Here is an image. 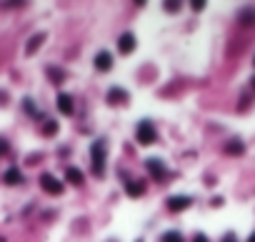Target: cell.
<instances>
[{"label":"cell","instance_id":"cell-1","mask_svg":"<svg viewBox=\"0 0 255 242\" xmlns=\"http://www.w3.org/2000/svg\"><path fill=\"white\" fill-rule=\"evenodd\" d=\"M135 140L140 145H153L158 140V133H155V125L150 120H140L138 127H135Z\"/></svg>","mask_w":255,"mask_h":242},{"label":"cell","instance_id":"cell-17","mask_svg":"<svg viewBox=\"0 0 255 242\" xmlns=\"http://www.w3.org/2000/svg\"><path fill=\"white\" fill-rule=\"evenodd\" d=\"M163 242H183V235L175 232V230H170V232L163 235Z\"/></svg>","mask_w":255,"mask_h":242},{"label":"cell","instance_id":"cell-8","mask_svg":"<svg viewBox=\"0 0 255 242\" xmlns=\"http://www.w3.org/2000/svg\"><path fill=\"white\" fill-rule=\"evenodd\" d=\"M58 110H60L63 115H73L75 107H73V98H70L68 93H60V95H58Z\"/></svg>","mask_w":255,"mask_h":242},{"label":"cell","instance_id":"cell-20","mask_svg":"<svg viewBox=\"0 0 255 242\" xmlns=\"http://www.w3.org/2000/svg\"><path fill=\"white\" fill-rule=\"evenodd\" d=\"M165 10L168 13H175V10H180V3H173V0H170V3H165Z\"/></svg>","mask_w":255,"mask_h":242},{"label":"cell","instance_id":"cell-2","mask_svg":"<svg viewBox=\"0 0 255 242\" xmlns=\"http://www.w3.org/2000/svg\"><path fill=\"white\" fill-rule=\"evenodd\" d=\"M90 155H93V172L98 175V178H103L105 175V140L93 142Z\"/></svg>","mask_w":255,"mask_h":242},{"label":"cell","instance_id":"cell-27","mask_svg":"<svg viewBox=\"0 0 255 242\" xmlns=\"http://www.w3.org/2000/svg\"><path fill=\"white\" fill-rule=\"evenodd\" d=\"M138 242H143V240H138Z\"/></svg>","mask_w":255,"mask_h":242},{"label":"cell","instance_id":"cell-4","mask_svg":"<svg viewBox=\"0 0 255 242\" xmlns=\"http://www.w3.org/2000/svg\"><path fill=\"white\" fill-rule=\"evenodd\" d=\"M118 50H120L123 55H130V53L135 50V35H133V33H123V35L118 38Z\"/></svg>","mask_w":255,"mask_h":242},{"label":"cell","instance_id":"cell-6","mask_svg":"<svg viewBox=\"0 0 255 242\" xmlns=\"http://www.w3.org/2000/svg\"><path fill=\"white\" fill-rule=\"evenodd\" d=\"M95 68H98V73H108L110 68H113V55L110 53H98L95 55Z\"/></svg>","mask_w":255,"mask_h":242},{"label":"cell","instance_id":"cell-16","mask_svg":"<svg viewBox=\"0 0 255 242\" xmlns=\"http://www.w3.org/2000/svg\"><path fill=\"white\" fill-rule=\"evenodd\" d=\"M55 133H58V122H55V120H45V125H42V135L50 138V135H55Z\"/></svg>","mask_w":255,"mask_h":242},{"label":"cell","instance_id":"cell-15","mask_svg":"<svg viewBox=\"0 0 255 242\" xmlns=\"http://www.w3.org/2000/svg\"><path fill=\"white\" fill-rule=\"evenodd\" d=\"M23 107L28 110V115H30V118H38V120H42V113H40V110H38V107H35L30 100H23Z\"/></svg>","mask_w":255,"mask_h":242},{"label":"cell","instance_id":"cell-7","mask_svg":"<svg viewBox=\"0 0 255 242\" xmlns=\"http://www.w3.org/2000/svg\"><path fill=\"white\" fill-rule=\"evenodd\" d=\"M145 167L150 170V175H153L155 180H165V165H163L160 160H155V158L145 160Z\"/></svg>","mask_w":255,"mask_h":242},{"label":"cell","instance_id":"cell-13","mask_svg":"<svg viewBox=\"0 0 255 242\" xmlns=\"http://www.w3.org/2000/svg\"><path fill=\"white\" fill-rule=\"evenodd\" d=\"M65 178H68L70 185H83V172L78 167H68L65 170Z\"/></svg>","mask_w":255,"mask_h":242},{"label":"cell","instance_id":"cell-3","mask_svg":"<svg viewBox=\"0 0 255 242\" xmlns=\"http://www.w3.org/2000/svg\"><path fill=\"white\" fill-rule=\"evenodd\" d=\"M40 185H42V190H45L48 195H63V182L55 178V175H50V172H42L40 175Z\"/></svg>","mask_w":255,"mask_h":242},{"label":"cell","instance_id":"cell-23","mask_svg":"<svg viewBox=\"0 0 255 242\" xmlns=\"http://www.w3.org/2000/svg\"><path fill=\"white\" fill-rule=\"evenodd\" d=\"M203 8H205L203 0H195V3H193V10H203Z\"/></svg>","mask_w":255,"mask_h":242},{"label":"cell","instance_id":"cell-21","mask_svg":"<svg viewBox=\"0 0 255 242\" xmlns=\"http://www.w3.org/2000/svg\"><path fill=\"white\" fill-rule=\"evenodd\" d=\"M223 242H238V237H235V235H233V232H228V235L223 237Z\"/></svg>","mask_w":255,"mask_h":242},{"label":"cell","instance_id":"cell-26","mask_svg":"<svg viewBox=\"0 0 255 242\" xmlns=\"http://www.w3.org/2000/svg\"><path fill=\"white\" fill-rule=\"evenodd\" d=\"M253 90H255V78H253Z\"/></svg>","mask_w":255,"mask_h":242},{"label":"cell","instance_id":"cell-10","mask_svg":"<svg viewBox=\"0 0 255 242\" xmlns=\"http://www.w3.org/2000/svg\"><path fill=\"white\" fill-rule=\"evenodd\" d=\"M128 95L123 87H110V93H108V105H118V102H125Z\"/></svg>","mask_w":255,"mask_h":242},{"label":"cell","instance_id":"cell-14","mask_svg":"<svg viewBox=\"0 0 255 242\" xmlns=\"http://www.w3.org/2000/svg\"><path fill=\"white\" fill-rule=\"evenodd\" d=\"M243 150H245V145H243L240 140H230V142L225 145V152H228V155H243Z\"/></svg>","mask_w":255,"mask_h":242},{"label":"cell","instance_id":"cell-5","mask_svg":"<svg viewBox=\"0 0 255 242\" xmlns=\"http://www.w3.org/2000/svg\"><path fill=\"white\" fill-rule=\"evenodd\" d=\"M190 205H193V197H170V200H168V210H170V212L188 210Z\"/></svg>","mask_w":255,"mask_h":242},{"label":"cell","instance_id":"cell-12","mask_svg":"<svg viewBox=\"0 0 255 242\" xmlns=\"http://www.w3.org/2000/svg\"><path fill=\"white\" fill-rule=\"evenodd\" d=\"M42 42H45V35H42V33L33 35V38H30V42H28V48H25V53H28V55H33V53L42 45Z\"/></svg>","mask_w":255,"mask_h":242},{"label":"cell","instance_id":"cell-25","mask_svg":"<svg viewBox=\"0 0 255 242\" xmlns=\"http://www.w3.org/2000/svg\"><path fill=\"white\" fill-rule=\"evenodd\" d=\"M248 242H255V232H253V235H250V237H248Z\"/></svg>","mask_w":255,"mask_h":242},{"label":"cell","instance_id":"cell-18","mask_svg":"<svg viewBox=\"0 0 255 242\" xmlns=\"http://www.w3.org/2000/svg\"><path fill=\"white\" fill-rule=\"evenodd\" d=\"M48 75H50V80H53V82H63V80H65L63 70H58V68H48Z\"/></svg>","mask_w":255,"mask_h":242},{"label":"cell","instance_id":"cell-24","mask_svg":"<svg viewBox=\"0 0 255 242\" xmlns=\"http://www.w3.org/2000/svg\"><path fill=\"white\" fill-rule=\"evenodd\" d=\"M5 150H8V142H5V140H0V155H5Z\"/></svg>","mask_w":255,"mask_h":242},{"label":"cell","instance_id":"cell-19","mask_svg":"<svg viewBox=\"0 0 255 242\" xmlns=\"http://www.w3.org/2000/svg\"><path fill=\"white\" fill-rule=\"evenodd\" d=\"M240 20H243V23H255V10H253V8H250V10H243Z\"/></svg>","mask_w":255,"mask_h":242},{"label":"cell","instance_id":"cell-9","mask_svg":"<svg viewBox=\"0 0 255 242\" xmlns=\"http://www.w3.org/2000/svg\"><path fill=\"white\" fill-rule=\"evenodd\" d=\"M125 190H128V195H130V197H140L145 192V182L143 180H128Z\"/></svg>","mask_w":255,"mask_h":242},{"label":"cell","instance_id":"cell-11","mask_svg":"<svg viewBox=\"0 0 255 242\" xmlns=\"http://www.w3.org/2000/svg\"><path fill=\"white\" fill-rule=\"evenodd\" d=\"M23 182V172H20L18 167H10L5 172V185H20Z\"/></svg>","mask_w":255,"mask_h":242},{"label":"cell","instance_id":"cell-22","mask_svg":"<svg viewBox=\"0 0 255 242\" xmlns=\"http://www.w3.org/2000/svg\"><path fill=\"white\" fill-rule=\"evenodd\" d=\"M193 242H208V237H205V235H203V232H198V235H195V237H193Z\"/></svg>","mask_w":255,"mask_h":242}]
</instances>
